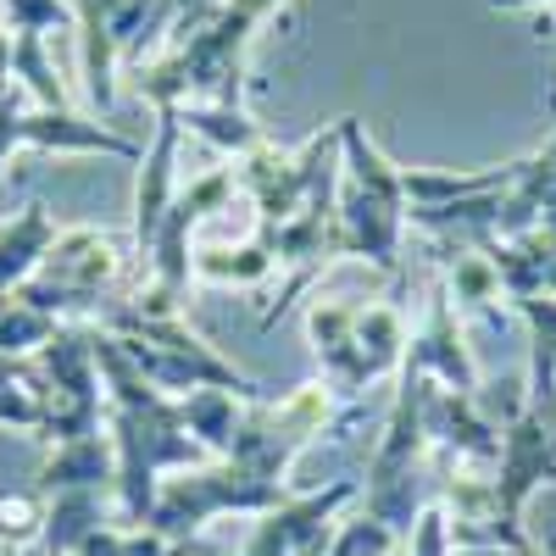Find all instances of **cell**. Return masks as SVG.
I'll list each match as a JSON object with an SVG mask.
<instances>
[{"instance_id":"5b68a950","label":"cell","mask_w":556,"mask_h":556,"mask_svg":"<svg viewBox=\"0 0 556 556\" xmlns=\"http://www.w3.org/2000/svg\"><path fill=\"white\" fill-rule=\"evenodd\" d=\"M0 556H34V551H23V545H17V551H0Z\"/></svg>"},{"instance_id":"277c9868","label":"cell","mask_w":556,"mask_h":556,"mask_svg":"<svg viewBox=\"0 0 556 556\" xmlns=\"http://www.w3.org/2000/svg\"><path fill=\"white\" fill-rule=\"evenodd\" d=\"M495 7H529V0H495Z\"/></svg>"},{"instance_id":"6da1fadb","label":"cell","mask_w":556,"mask_h":556,"mask_svg":"<svg viewBox=\"0 0 556 556\" xmlns=\"http://www.w3.org/2000/svg\"><path fill=\"white\" fill-rule=\"evenodd\" d=\"M51 379L34 374L28 362L17 356H0V424H12V429H51Z\"/></svg>"},{"instance_id":"3957f363","label":"cell","mask_w":556,"mask_h":556,"mask_svg":"<svg viewBox=\"0 0 556 556\" xmlns=\"http://www.w3.org/2000/svg\"><path fill=\"white\" fill-rule=\"evenodd\" d=\"M12 146H34V112H17L12 96H0V162L12 156Z\"/></svg>"},{"instance_id":"7a4b0ae2","label":"cell","mask_w":556,"mask_h":556,"mask_svg":"<svg viewBox=\"0 0 556 556\" xmlns=\"http://www.w3.org/2000/svg\"><path fill=\"white\" fill-rule=\"evenodd\" d=\"M45 490H96L106 479V440L101 434H84V440H67L51 462L39 468Z\"/></svg>"}]
</instances>
